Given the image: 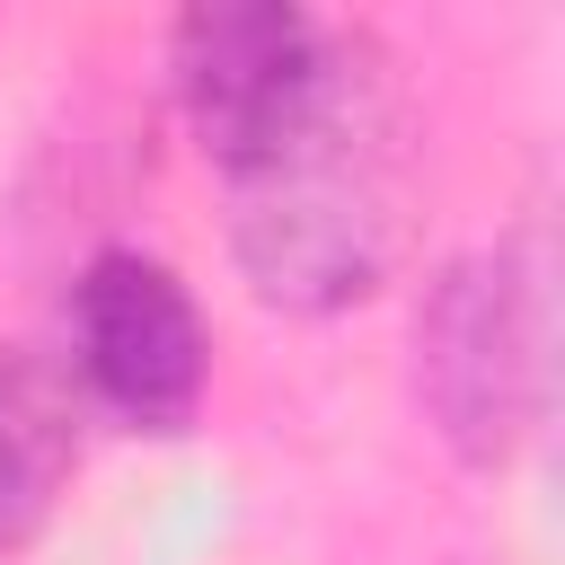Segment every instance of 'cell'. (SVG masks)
<instances>
[{"label": "cell", "mask_w": 565, "mask_h": 565, "mask_svg": "<svg viewBox=\"0 0 565 565\" xmlns=\"http://www.w3.org/2000/svg\"><path fill=\"white\" fill-rule=\"evenodd\" d=\"M353 26L318 18L300 0H203L177 18L168 35V88L177 115L194 132V150L212 159V177L256 168L265 150H282L335 88Z\"/></svg>", "instance_id": "cell-3"}, {"label": "cell", "mask_w": 565, "mask_h": 565, "mask_svg": "<svg viewBox=\"0 0 565 565\" xmlns=\"http://www.w3.org/2000/svg\"><path fill=\"white\" fill-rule=\"evenodd\" d=\"M388 71L397 62L380 53V35L353 26L327 106L282 150L221 177L230 256L265 309L335 318L388 282L406 230V115Z\"/></svg>", "instance_id": "cell-1"}, {"label": "cell", "mask_w": 565, "mask_h": 565, "mask_svg": "<svg viewBox=\"0 0 565 565\" xmlns=\"http://www.w3.org/2000/svg\"><path fill=\"white\" fill-rule=\"evenodd\" d=\"M547 247L530 230L459 247L415 300V415L433 441L494 477L547 424Z\"/></svg>", "instance_id": "cell-2"}, {"label": "cell", "mask_w": 565, "mask_h": 565, "mask_svg": "<svg viewBox=\"0 0 565 565\" xmlns=\"http://www.w3.org/2000/svg\"><path fill=\"white\" fill-rule=\"evenodd\" d=\"M62 380L124 433H185L212 388V327L150 247H97L62 309Z\"/></svg>", "instance_id": "cell-4"}, {"label": "cell", "mask_w": 565, "mask_h": 565, "mask_svg": "<svg viewBox=\"0 0 565 565\" xmlns=\"http://www.w3.org/2000/svg\"><path fill=\"white\" fill-rule=\"evenodd\" d=\"M88 406L44 353H0V556H18L79 468Z\"/></svg>", "instance_id": "cell-5"}]
</instances>
